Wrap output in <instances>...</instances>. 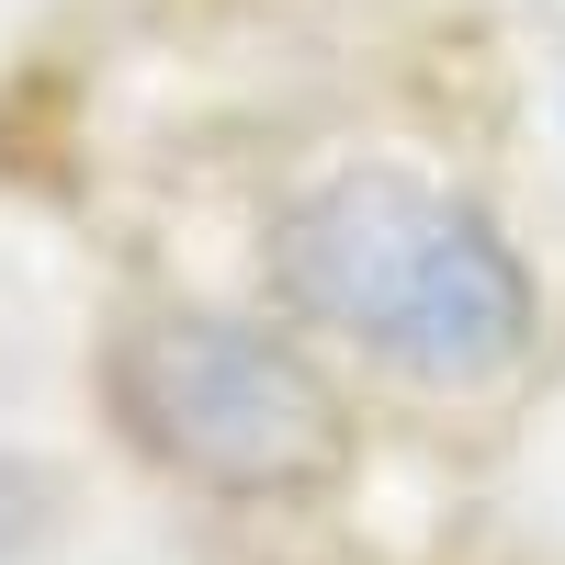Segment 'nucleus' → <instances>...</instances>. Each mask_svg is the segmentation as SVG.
<instances>
[{
	"label": "nucleus",
	"instance_id": "1",
	"mask_svg": "<svg viewBox=\"0 0 565 565\" xmlns=\"http://www.w3.org/2000/svg\"><path fill=\"white\" fill-rule=\"evenodd\" d=\"M282 295L407 385H498L532 351L521 249L418 170H328L271 226Z\"/></svg>",
	"mask_w": 565,
	"mask_h": 565
},
{
	"label": "nucleus",
	"instance_id": "2",
	"mask_svg": "<svg viewBox=\"0 0 565 565\" xmlns=\"http://www.w3.org/2000/svg\"><path fill=\"white\" fill-rule=\"evenodd\" d=\"M114 418L159 476H193L215 498H295L340 463V396L328 373L249 317L170 306L114 340Z\"/></svg>",
	"mask_w": 565,
	"mask_h": 565
}]
</instances>
